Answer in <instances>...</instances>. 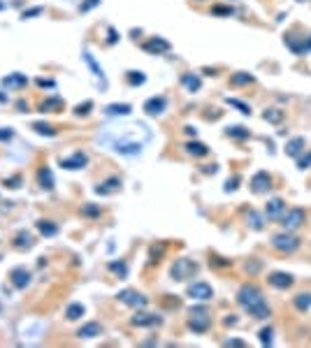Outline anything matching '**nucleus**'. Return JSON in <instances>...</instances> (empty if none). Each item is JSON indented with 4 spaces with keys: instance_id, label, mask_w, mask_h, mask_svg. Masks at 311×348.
<instances>
[{
    "instance_id": "obj_18",
    "label": "nucleus",
    "mask_w": 311,
    "mask_h": 348,
    "mask_svg": "<svg viewBox=\"0 0 311 348\" xmlns=\"http://www.w3.org/2000/svg\"><path fill=\"white\" fill-rule=\"evenodd\" d=\"M26 84H28V77L21 74V72H12L7 77H2V86H7V89H24Z\"/></svg>"
},
{
    "instance_id": "obj_32",
    "label": "nucleus",
    "mask_w": 311,
    "mask_h": 348,
    "mask_svg": "<svg viewBox=\"0 0 311 348\" xmlns=\"http://www.w3.org/2000/svg\"><path fill=\"white\" fill-rule=\"evenodd\" d=\"M84 61H86V65H89L91 70H93V74H96L98 79H105V72H102V68H100L98 63H96V58L91 56V51H84Z\"/></svg>"
},
{
    "instance_id": "obj_19",
    "label": "nucleus",
    "mask_w": 311,
    "mask_h": 348,
    "mask_svg": "<svg viewBox=\"0 0 311 348\" xmlns=\"http://www.w3.org/2000/svg\"><path fill=\"white\" fill-rule=\"evenodd\" d=\"M37 184L45 188V190H53V186H56V184H53V174L47 165H42V167L37 170Z\"/></svg>"
},
{
    "instance_id": "obj_24",
    "label": "nucleus",
    "mask_w": 311,
    "mask_h": 348,
    "mask_svg": "<svg viewBox=\"0 0 311 348\" xmlns=\"http://www.w3.org/2000/svg\"><path fill=\"white\" fill-rule=\"evenodd\" d=\"M133 112L130 105H125V102H114V105H107L105 107V114L107 116H128Z\"/></svg>"
},
{
    "instance_id": "obj_10",
    "label": "nucleus",
    "mask_w": 311,
    "mask_h": 348,
    "mask_svg": "<svg viewBox=\"0 0 311 348\" xmlns=\"http://www.w3.org/2000/svg\"><path fill=\"white\" fill-rule=\"evenodd\" d=\"M9 281H12V286L17 290H26L30 286V272L26 267H14L9 272Z\"/></svg>"
},
{
    "instance_id": "obj_7",
    "label": "nucleus",
    "mask_w": 311,
    "mask_h": 348,
    "mask_svg": "<svg viewBox=\"0 0 311 348\" xmlns=\"http://www.w3.org/2000/svg\"><path fill=\"white\" fill-rule=\"evenodd\" d=\"M116 300L121 304H125V306H133V309H144L149 304V300L142 293H137V290H121L116 295Z\"/></svg>"
},
{
    "instance_id": "obj_29",
    "label": "nucleus",
    "mask_w": 311,
    "mask_h": 348,
    "mask_svg": "<svg viewBox=\"0 0 311 348\" xmlns=\"http://www.w3.org/2000/svg\"><path fill=\"white\" fill-rule=\"evenodd\" d=\"M225 135H228V137H232V139H249V137H251V133L244 128V125H232V128H228V130H225Z\"/></svg>"
},
{
    "instance_id": "obj_52",
    "label": "nucleus",
    "mask_w": 311,
    "mask_h": 348,
    "mask_svg": "<svg viewBox=\"0 0 311 348\" xmlns=\"http://www.w3.org/2000/svg\"><path fill=\"white\" fill-rule=\"evenodd\" d=\"M2 7H5V5H2V2H0V9H2Z\"/></svg>"
},
{
    "instance_id": "obj_33",
    "label": "nucleus",
    "mask_w": 311,
    "mask_h": 348,
    "mask_svg": "<svg viewBox=\"0 0 311 348\" xmlns=\"http://www.w3.org/2000/svg\"><path fill=\"white\" fill-rule=\"evenodd\" d=\"M125 81L130 84V86H142L144 81H146V77H144V72H135V70H130V72H125Z\"/></svg>"
},
{
    "instance_id": "obj_14",
    "label": "nucleus",
    "mask_w": 311,
    "mask_h": 348,
    "mask_svg": "<svg viewBox=\"0 0 311 348\" xmlns=\"http://www.w3.org/2000/svg\"><path fill=\"white\" fill-rule=\"evenodd\" d=\"M165 107H167V100L163 98V95H158V98H149L146 102H144V112L149 116H160L163 112H165Z\"/></svg>"
},
{
    "instance_id": "obj_41",
    "label": "nucleus",
    "mask_w": 311,
    "mask_h": 348,
    "mask_svg": "<svg viewBox=\"0 0 311 348\" xmlns=\"http://www.w3.org/2000/svg\"><path fill=\"white\" fill-rule=\"evenodd\" d=\"M45 12V7H30V9H26L24 14H21V19H30V17H40Z\"/></svg>"
},
{
    "instance_id": "obj_2",
    "label": "nucleus",
    "mask_w": 311,
    "mask_h": 348,
    "mask_svg": "<svg viewBox=\"0 0 311 348\" xmlns=\"http://www.w3.org/2000/svg\"><path fill=\"white\" fill-rule=\"evenodd\" d=\"M302 246V239L295 234V232H279V234H274L272 237V249L279 251V253H284V255H290V253H295V251Z\"/></svg>"
},
{
    "instance_id": "obj_1",
    "label": "nucleus",
    "mask_w": 311,
    "mask_h": 348,
    "mask_svg": "<svg viewBox=\"0 0 311 348\" xmlns=\"http://www.w3.org/2000/svg\"><path fill=\"white\" fill-rule=\"evenodd\" d=\"M237 302H239V306L249 313V316L258 318V321H265V318H269V313H272L265 295H263V290H260L256 283H244V286L237 290Z\"/></svg>"
},
{
    "instance_id": "obj_47",
    "label": "nucleus",
    "mask_w": 311,
    "mask_h": 348,
    "mask_svg": "<svg viewBox=\"0 0 311 348\" xmlns=\"http://www.w3.org/2000/svg\"><path fill=\"white\" fill-rule=\"evenodd\" d=\"M107 42H109V45H116V40H119V35H116V30L114 28H109V30H107Z\"/></svg>"
},
{
    "instance_id": "obj_48",
    "label": "nucleus",
    "mask_w": 311,
    "mask_h": 348,
    "mask_svg": "<svg viewBox=\"0 0 311 348\" xmlns=\"http://www.w3.org/2000/svg\"><path fill=\"white\" fill-rule=\"evenodd\" d=\"M5 184H7L9 188H19V184H21V177H12V179H7Z\"/></svg>"
},
{
    "instance_id": "obj_3",
    "label": "nucleus",
    "mask_w": 311,
    "mask_h": 348,
    "mask_svg": "<svg viewBox=\"0 0 311 348\" xmlns=\"http://www.w3.org/2000/svg\"><path fill=\"white\" fill-rule=\"evenodd\" d=\"M188 327L195 332V334H205L212 327V313L207 306H193L188 311Z\"/></svg>"
},
{
    "instance_id": "obj_50",
    "label": "nucleus",
    "mask_w": 311,
    "mask_h": 348,
    "mask_svg": "<svg viewBox=\"0 0 311 348\" xmlns=\"http://www.w3.org/2000/svg\"><path fill=\"white\" fill-rule=\"evenodd\" d=\"M37 84H40L42 89H53V81L51 79H37Z\"/></svg>"
},
{
    "instance_id": "obj_17",
    "label": "nucleus",
    "mask_w": 311,
    "mask_h": 348,
    "mask_svg": "<svg viewBox=\"0 0 311 348\" xmlns=\"http://www.w3.org/2000/svg\"><path fill=\"white\" fill-rule=\"evenodd\" d=\"M284 211H286V202L281 200V197H272V200L265 205V216L267 218H279Z\"/></svg>"
},
{
    "instance_id": "obj_21",
    "label": "nucleus",
    "mask_w": 311,
    "mask_h": 348,
    "mask_svg": "<svg viewBox=\"0 0 311 348\" xmlns=\"http://www.w3.org/2000/svg\"><path fill=\"white\" fill-rule=\"evenodd\" d=\"M184 149H186V153L193 156V158H205V156H209V149H207V144H202V142H188Z\"/></svg>"
},
{
    "instance_id": "obj_39",
    "label": "nucleus",
    "mask_w": 311,
    "mask_h": 348,
    "mask_svg": "<svg viewBox=\"0 0 311 348\" xmlns=\"http://www.w3.org/2000/svg\"><path fill=\"white\" fill-rule=\"evenodd\" d=\"M91 109H93V102H91V100H86L84 105H77V107H74V114H77V116H86Z\"/></svg>"
},
{
    "instance_id": "obj_42",
    "label": "nucleus",
    "mask_w": 311,
    "mask_h": 348,
    "mask_svg": "<svg viewBox=\"0 0 311 348\" xmlns=\"http://www.w3.org/2000/svg\"><path fill=\"white\" fill-rule=\"evenodd\" d=\"M81 214L84 216H100V209L96 205H86L84 209H81Z\"/></svg>"
},
{
    "instance_id": "obj_34",
    "label": "nucleus",
    "mask_w": 311,
    "mask_h": 348,
    "mask_svg": "<svg viewBox=\"0 0 311 348\" xmlns=\"http://www.w3.org/2000/svg\"><path fill=\"white\" fill-rule=\"evenodd\" d=\"M284 112L281 109H265V114H263V118H265L267 123H281L284 121Z\"/></svg>"
},
{
    "instance_id": "obj_40",
    "label": "nucleus",
    "mask_w": 311,
    "mask_h": 348,
    "mask_svg": "<svg viewBox=\"0 0 311 348\" xmlns=\"http://www.w3.org/2000/svg\"><path fill=\"white\" fill-rule=\"evenodd\" d=\"M109 269L116 272L119 277H125L128 274V267H125V262H109Z\"/></svg>"
},
{
    "instance_id": "obj_30",
    "label": "nucleus",
    "mask_w": 311,
    "mask_h": 348,
    "mask_svg": "<svg viewBox=\"0 0 311 348\" xmlns=\"http://www.w3.org/2000/svg\"><path fill=\"white\" fill-rule=\"evenodd\" d=\"M84 304H79V302H74V304H70L68 309H65V316H68V321H79L81 316H84Z\"/></svg>"
},
{
    "instance_id": "obj_44",
    "label": "nucleus",
    "mask_w": 311,
    "mask_h": 348,
    "mask_svg": "<svg viewBox=\"0 0 311 348\" xmlns=\"http://www.w3.org/2000/svg\"><path fill=\"white\" fill-rule=\"evenodd\" d=\"M214 14H221V17H230L232 14V7H221V5H216V7H212Z\"/></svg>"
},
{
    "instance_id": "obj_23",
    "label": "nucleus",
    "mask_w": 311,
    "mask_h": 348,
    "mask_svg": "<svg viewBox=\"0 0 311 348\" xmlns=\"http://www.w3.org/2000/svg\"><path fill=\"white\" fill-rule=\"evenodd\" d=\"M304 146H307L304 137H293L290 142L286 144V153H288V156H293V158H297V156L304 151Z\"/></svg>"
},
{
    "instance_id": "obj_6",
    "label": "nucleus",
    "mask_w": 311,
    "mask_h": 348,
    "mask_svg": "<svg viewBox=\"0 0 311 348\" xmlns=\"http://www.w3.org/2000/svg\"><path fill=\"white\" fill-rule=\"evenodd\" d=\"M186 295L191 300H197V302H209L214 297V288L205 281H195V283H191L186 288Z\"/></svg>"
},
{
    "instance_id": "obj_25",
    "label": "nucleus",
    "mask_w": 311,
    "mask_h": 348,
    "mask_svg": "<svg viewBox=\"0 0 311 348\" xmlns=\"http://www.w3.org/2000/svg\"><path fill=\"white\" fill-rule=\"evenodd\" d=\"M253 81H256V77L249 74V72H235L230 77V86H249Z\"/></svg>"
},
{
    "instance_id": "obj_28",
    "label": "nucleus",
    "mask_w": 311,
    "mask_h": 348,
    "mask_svg": "<svg viewBox=\"0 0 311 348\" xmlns=\"http://www.w3.org/2000/svg\"><path fill=\"white\" fill-rule=\"evenodd\" d=\"M293 304H295L297 311H309L311 309V293H300L293 300Z\"/></svg>"
},
{
    "instance_id": "obj_51",
    "label": "nucleus",
    "mask_w": 311,
    "mask_h": 348,
    "mask_svg": "<svg viewBox=\"0 0 311 348\" xmlns=\"http://www.w3.org/2000/svg\"><path fill=\"white\" fill-rule=\"evenodd\" d=\"M225 346H246V344L239 339H230V341H225Z\"/></svg>"
},
{
    "instance_id": "obj_31",
    "label": "nucleus",
    "mask_w": 311,
    "mask_h": 348,
    "mask_svg": "<svg viewBox=\"0 0 311 348\" xmlns=\"http://www.w3.org/2000/svg\"><path fill=\"white\" fill-rule=\"evenodd\" d=\"M33 130L40 135H47V137H56V135H58V130H56L53 125L45 123V121H35V123H33Z\"/></svg>"
},
{
    "instance_id": "obj_4",
    "label": "nucleus",
    "mask_w": 311,
    "mask_h": 348,
    "mask_svg": "<svg viewBox=\"0 0 311 348\" xmlns=\"http://www.w3.org/2000/svg\"><path fill=\"white\" fill-rule=\"evenodd\" d=\"M276 221H279V225H281L284 230L295 232V230H300V228L304 225V221H307V211L300 209V207H290V209H286Z\"/></svg>"
},
{
    "instance_id": "obj_49",
    "label": "nucleus",
    "mask_w": 311,
    "mask_h": 348,
    "mask_svg": "<svg viewBox=\"0 0 311 348\" xmlns=\"http://www.w3.org/2000/svg\"><path fill=\"white\" fill-rule=\"evenodd\" d=\"M214 265H216V267H228V265H230V260H223V258H214Z\"/></svg>"
},
{
    "instance_id": "obj_15",
    "label": "nucleus",
    "mask_w": 311,
    "mask_h": 348,
    "mask_svg": "<svg viewBox=\"0 0 311 348\" xmlns=\"http://www.w3.org/2000/svg\"><path fill=\"white\" fill-rule=\"evenodd\" d=\"M130 323L135 327H153V325H160V316H156V313H135Z\"/></svg>"
},
{
    "instance_id": "obj_37",
    "label": "nucleus",
    "mask_w": 311,
    "mask_h": 348,
    "mask_svg": "<svg viewBox=\"0 0 311 348\" xmlns=\"http://www.w3.org/2000/svg\"><path fill=\"white\" fill-rule=\"evenodd\" d=\"M228 105H230V107H237L241 114H251V107H249V105H244V102H239V100L228 98Z\"/></svg>"
},
{
    "instance_id": "obj_45",
    "label": "nucleus",
    "mask_w": 311,
    "mask_h": 348,
    "mask_svg": "<svg viewBox=\"0 0 311 348\" xmlns=\"http://www.w3.org/2000/svg\"><path fill=\"white\" fill-rule=\"evenodd\" d=\"M12 137H14V130H12V128H0V139H2V142H7Z\"/></svg>"
},
{
    "instance_id": "obj_38",
    "label": "nucleus",
    "mask_w": 311,
    "mask_h": 348,
    "mask_svg": "<svg viewBox=\"0 0 311 348\" xmlns=\"http://www.w3.org/2000/svg\"><path fill=\"white\" fill-rule=\"evenodd\" d=\"M272 334H274V330H272V327H263V330L258 332L260 344H272Z\"/></svg>"
},
{
    "instance_id": "obj_36",
    "label": "nucleus",
    "mask_w": 311,
    "mask_h": 348,
    "mask_svg": "<svg viewBox=\"0 0 311 348\" xmlns=\"http://www.w3.org/2000/svg\"><path fill=\"white\" fill-rule=\"evenodd\" d=\"M246 221H249V225L253 228V230H263V216H258L256 211H249Z\"/></svg>"
},
{
    "instance_id": "obj_26",
    "label": "nucleus",
    "mask_w": 311,
    "mask_h": 348,
    "mask_svg": "<svg viewBox=\"0 0 311 348\" xmlns=\"http://www.w3.org/2000/svg\"><path fill=\"white\" fill-rule=\"evenodd\" d=\"M65 102H63V98H58V95H51V98H47L40 102V109L42 112H56V109H61Z\"/></svg>"
},
{
    "instance_id": "obj_27",
    "label": "nucleus",
    "mask_w": 311,
    "mask_h": 348,
    "mask_svg": "<svg viewBox=\"0 0 311 348\" xmlns=\"http://www.w3.org/2000/svg\"><path fill=\"white\" fill-rule=\"evenodd\" d=\"M33 244H35V241H33V234H30V232H19L17 234V239H14V246H17V249H33Z\"/></svg>"
},
{
    "instance_id": "obj_11",
    "label": "nucleus",
    "mask_w": 311,
    "mask_h": 348,
    "mask_svg": "<svg viewBox=\"0 0 311 348\" xmlns=\"http://www.w3.org/2000/svg\"><path fill=\"white\" fill-rule=\"evenodd\" d=\"M89 165V156L86 153H81V151H77V153H72L70 158H61V167L63 170H84Z\"/></svg>"
},
{
    "instance_id": "obj_22",
    "label": "nucleus",
    "mask_w": 311,
    "mask_h": 348,
    "mask_svg": "<svg viewBox=\"0 0 311 348\" xmlns=\"http://www.w3.org/2000/svg\"><path fill=\"white\" fill-rule=\"evenodd\" d=\"M181 84H184L191 93H195V91H200V86H202V79H200L197 74H193V72H184V74H181Z\"/></svg>"
},
{
    "instance_id": "obj_16",
    "label": "nucleus",
    "mask_w": 311,
    "mask_h": 348,
    "mask_svg": "<svg viewBox=\"0 0 311 348\" xmlns=\"http://www.w3.org/2000/svg\"><path fill=\"white\" fill-rule=\"evenodd\" d=\"M100 334H102V325L96 321L86 323V325H81L79 330H77V337H79V339H96Z\"/></svg>"
},
{
    "instance_id": "obj_9",
    "label": "nucleus",
    "mask_w": 311,
    "mask_h": 348,
    "mask_svg": "<svg viewBox=\"0 0 311 348\" xmlns=\"http://www.w3.org/2000/svg\"><path fill=\"white\" fill-rule=\"evenodd\" d=\"M267 281H269V286L276 288V290H288V288H293L295 277L288 274V272H272V274L267 277Z\"/></svg>"
},
{
    "instance_id": "obj_43",
    "label": "nucleus",
    "mask_w": 311,
    "mask_h": 348,
    "mask_svg": "<svg viewBox=\"0 0 311 348\" xmlns=\"http://www.w3.org/2000/svg\"><path fill=\"white\" fill-rule=\"evenodd\" d=\"M297 167H300V170H307V167H311V151L297 161Z\"/></svg>"
},
{
    "instance_id": "obj_46",
    "label": "nucleus",
    "mask_w": 311,
    "mask_h": 348,
    "mask_svg": "<svg viewBox=\"0 0 311 348\" xmlns=\"http://www.w3.org/2000/svg\"><path fill=\"white\" fill-rule=\"evenodd\" d=\"M96 5H100V0H86V2H84V5H81V12H89L91 7H96Z\"/></svg>"
},
{
    "instance_id": "obj_35",
    "label": "nucleus",
    "mask_w": 311,
    "mask_h": 348,
    "mask_svg": "<svg viewBox=\"0 0 311 348\" xmlns=\"http://www.w3.org/2000/svg\"><path fill=\"white\" fill-rule=\"evenodd\" d=\"M37 230L42 232L45 237H51V234L58 232V225H53L51 221H40V223H37Z\"/></svg>"
},
{
    "instance_id": "obj_8",
    "label": "nucleus",
    "mask_w": 311,
    "mask_h": 348,
    "mask_svg": "<svg viewBox=\"0 0 311 348\" xmlns=\"http://www.w3.org/2000/svg\"><path fill=\"white\" fill-rule=\"evenodd\" d=\"M272 188V174H267L265 170L256 172L253 177H251V190L256 193V195H263Z\"/></svg>"
},
{
    "instance_id": "obj_20",
    "label": "nucleus",
    "mask_w": 311,
    "mask_h": 348,
    "mask_svg": "<svg viewBox=\"0 0 311 348\" xmlns=\"http://www.w3.org/2000/svg\"><path fill=\"white\" fill-rule=\"evenodd\" d=\"M114 151L123 153V156H137V153L142 151V144H137V142H116Z\"/></svg>"
},
{
    "instance_id": "obj_13",
    "label": "nucleus",
    "mask_w": 311,
    "mask_h": 348,
    "mask_svg": "<svg viewBox=\"0 0 311 348\" xmlns=\"http://www.w3.org/2000/svg\"><path fill=\"white\" fill-rule=\"evenodd\" d=\"M119 190H121V179L119 177H109V179H105L102 184L96 186V193H98V195H114Z\"/></svg>"
},
{
    "instance_id": "obj_53",
    "label": "nucleus",
    "mask_w": 311,
    "mask_h": 348,
    "mask_svg": "<svg viewBox=\"0 0 311 348\" xmlns=\"http://www.w3.org/2000/svg\"><path fill=\"white\" fill-rule=\"evenodd\" d=\"M197 2H202V0H197Z\"/></svg>"
},
{
    "instance_id": "obj_5",
    "label": "nucleus",
    "mask_w": 311,
    "mask_h": 348,
    "mask_svg": "<svg viewBox=\"0 0 311 348\" xmlns=\"http://www.w3.org/2000/svg\"><path fill=\"white\" fill-rule=\"evenodd\" d=\"M197 274V262L188 258H179L174 260V265L169 269V277L172 281H188V278H193Z\"/></svg>"
},
{
    "instance_id": "obj_12",
    "label": "nucleus",
    "mask_w": 311,
    "mask_h": 348,
    "mask_svg": "<svg viewBox=\"0 0 311 348\" xmlns=\"http://www.w3.org/2000/svg\"><path fill=\"white\" fill-rule=\"evenodd\" d=\"M142 49L146 51V54L158 56V54H165V51H169V49H172V45H169L167 40H163V37H151V40H146V42L142 45Z\"/></svg>"
}]
</instances>
